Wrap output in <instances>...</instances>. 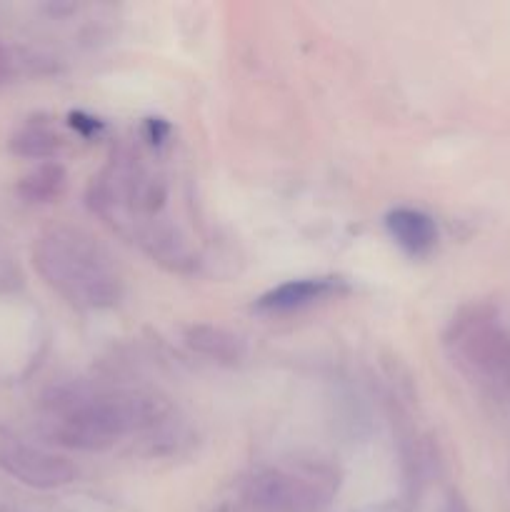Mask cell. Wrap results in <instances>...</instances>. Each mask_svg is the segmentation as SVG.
<instances>
[{
  "mask_svg": "<svg viewBox=\"0 0 510 512\" xmlns=\"http://www.w3.org/2000/svg\"><path fill=\"white\" fill-rule=\"evenodd\" d=\"M45 433L73 450H105L120 438L150 428L163 415L155 395L135 390L58 388L43 400Z\"/></svg>",
  "mask_w": 510,
  "mask_h": 512,
  "instance_id": "6da1fadb",
  "label": "cell"
},
{
  "mask_svg": "<svg viewBox=\"0 0 510 512\" xmlns=\"http://www.w3.org/2000/svg\"><path fill=\"white\" fill-rule=\"evenodd\" d=\"M185 343L190 350L210 360H218V363L235 365L245 358L243 338L230 333V330L218 328V325H190L185 330Z\"/></svg>",
  "mask_w": 510,
  "mask_h": 512,
  "instance_id": "ba28073f",
  "label": "cell"
},
{
  "mask_svg": "<svg viewBox=\"0 0 510 512\" xmlns=\"http://www.w3.org/2000/svg\"><path fill=\"white\" fill-rule=\"evenodd\" d=\"M448 343L478 375L510 388V328L493 308L473 305L453 320Z\"/></svg>",
  "mask_w": 510,
  "mask_h": 512,
  "instance_id": "3957f363",
  "label": "cell"
},
{
  "mask_svg": "<svg viewBox=\"0 0 510 512\" xmlns=\"http://www.w3.org/2000/svg\"><path fill=\"white\" fill-rule=\"evenodd\" d=\"M323 478L270 468L250 483L255 512H315L323 503Z\"/></svg>",
  "mask_w": 510,
  "mask_h": 512,
  "instance_id": "5b68a950",
  "label": "cell"
},
{
  "mask_svg": "<svg viewBox=\"0 0 510 512\" xmlns=\"http://www.w3.org/2000/svg\"><path fill=\"white\" fill-rule=\"evenodd\" d=\"M348 290L343 278H333V275H325V278H300V280H288V283L278 285V288L268 290L265 295H260L255 308L260 313H293V310L310 308L315 303H323V300L333 298Z\"/></svg>",
  "mask_w": 510,
  "mask_h": 512,
  "instance_id": "8992f818",
  "label": "cell"
},
{
  "mask_svg": "<svg viewBox=\"0 0 510 512\" xmlns=\"http://www.w3.org/2000/svg\"><path fill=\"white\" fill-rule=\"evenodd\" d=\"M65 185H68V175L60 163H40L35 165L30 173H25L18 180V195L25 203H53L60 195L65 193Z\"/></svg>",
  "mask_w": 510,
  "mask_h": 512,
  "instance_id": "9c48e42d",
  "label": "cell"
},
{
  "mask_svg": "<svg viewBox=\"0 0 510 512\" xmlns=\"http://www.w3.org/2000/svg\"><path fill=\"white\" fill-rule=\"evenodd\" d=\"M3 68H5V53L3 48H0V75H3Z\"/></svg>",
  "mask_w": 510,
  "mask_h": 512,
  "instance_id": "8fae6325",
  "label": "cell"
},
{
  "mask_svg": "<svg viewBox=\"0 0 510 512\" xmlns=\"http://www.w3.org/2000/svg\"><path fill=\"white\" fill-rule=\"evenodd\" d=\"M33 265L40 278L75 308H113L123 280L108 250L80 228H50L35 240Z\"/></svg>",
  "mask_w": 510,
  "mask_h": 512,
  "instance_id": "7a4b0ae2",
  "label": "cell"
},
{
  "mask_svg": "<svg viewBox=\"0 0 510 512\" xmlns=\"http://www.w3.org/2000/svg\"><path fill=\"white\" fill-rule=\"evenodd\" d=\"M0 470L35 490H55L75 480V465L18 438H0Z\"/></svg>",
  "mask_w": 510,
  "mask_h": 512,
  "instance_id": "277c9868",
  "label": "cell"
},
{
  "mask_svg": "<svg viewBox=\"0 0 510 512\" xmlns=\"http://www.w3.org/2000/svg\"><path fill=\"white\" fill-rule=\"evenodd\" d=\"M63 140L50 125L45 123H28L20 130H15L10 138V150L20 158L30 160H48L60 150Z\"/></svg>",
  "mask_w": 510,
  "mask_h": 512,
  "instance_id": "30bf717a",
  "label": "cell"
},
{
  "mask_svg": "<svg viewBox=\"0 0 510 512\" xmlns=\"http://www.w3.org/2000/svg\"><path fill=\"white\" fill-rule=\"evenodd\" d=\"M385 225H388L390 238L413 258H423L438 243V225L423 210L398 208L388 213Z\"/></svg>",
  "mask_w": 510,
  "mask_h": 512,
  "instance_id": "52a82bcc",
  "label": "cell"
}]
</instances>
